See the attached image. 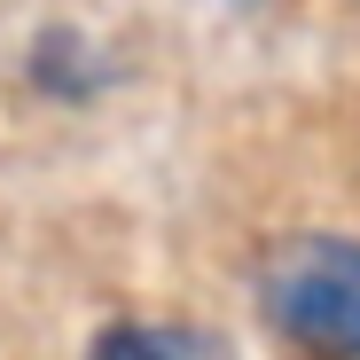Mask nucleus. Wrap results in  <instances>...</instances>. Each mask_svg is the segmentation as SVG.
Instances as JSON below:
<instances>
[{
	"instance_id": "f257e3e1",
	"label": "nucleus",
	"mask_w": 360,
	"mask_h": 360,
	"mask_svg": "<svg viewBox=\"0 0 360 360\" xmlns=\"http://www.w3.org/2000/svg\"><path fill=\"white\" fill-rule=\"evenodd\" d=\"M259 314L314 360H360V235H290L259 274Z\"/></svg>"
},
{
	"instance_id": "f03ea898",
	"label": "nucleus",
	"mask_w": 360,
	"mask_h": 360,
	"mask_svg": "<svg viewBox=\"0 0 360 360\" xmlns=\"http://www.w3.org/2000/svg\"><path fill=\"white\" fill-rule=\"evenodd\" d=\"M86 360H235V352L196 321H110Z\"/></svg>"
}]
</instances>
